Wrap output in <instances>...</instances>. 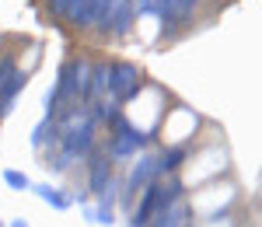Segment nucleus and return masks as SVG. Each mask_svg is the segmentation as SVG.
Instances as JSON below:
<instances>
[{"label":"nucleus","instance_id":"f257e3e1","mask_svg":"<svg viewBox=\"0 0 262 227\" xmlns=\"http://www.w3.org/2000/svg\"><path fill=\"white\" fill-rule=\"evenodd\" d=\"M143 91V70L129 60H112L108 63V87L105 95H112L119 105L133 102L137 95Z\"/></svg>","mask_w":262,"mask_h":227},{"label":"nucleus","instance_id":"f03ea898","mask_svg":"<svg viewBox=\"0 0 262 227\" xmlns=\"http://www.w3.org/2000/svg\"><path fill=\"white\" fill-rule=\"evenodd\" d=\"M154 178H161V175H158V154H140L137 165L129 168V178H126V186H122V192H119L122 207H129L133 196H140V189L150 186Z\"/></svg>","mask_w":262,"mask_h":227},{"label":"nucleus","instance_id":"7ed1b4c3","mask_svg":"<svg viewBox=\"0 0 262 227\" xmlns=\"http://www.w3.org/2000/svg\"><path fill=\"white\" fill-rule=\"evenodd\" d=\"M84 161H88V189L95 192V199H101V192H105L108 182L116 178V168H112L116 161H108L105 154H98V150H91Z\"/></svg>","mask_w":262,"mask_h":227},{"label":"nucleus","instance_id":"20e7f679","mask_svg":"<svg viewBox=\"0 0 262 227\" xmlns=\"http://www.w3.org/2000/svg\"><path fill=\"white\" fill-rule=\"evenodd\" d=\"M137 18H140V14H137V4H133V0H116L112 11H108V21H105V32L116 35V39H122V35L133 32Z\"/></svg>","mask_w":262,"mask_h":227},{"label":"nucleus","instance_id":"39448f33","mask_svg":"<svg viewBox=\"0 0 262 227\" xmlns=\"http://www.w3.org/2000/svg\"><path fill=\"white\" fill-rule=\"evenodd\" d=\"M25 84H28V70H11L7 74V81L0 84V116H11L14 112V102H18V95L25 91Z\"/></svg>","mask_w":262,"mask_h":227},{"label":"nucleus","instance_id":"423d86ee","mask_svg":"<svg viewBox=\"0 0 262 227\" xmlns=\"http://www.w3.org/2000/svg\"><path fill=\"white\" fill-rule=\"evenodd\" d=\"M32 192L39 196L42 203H49L53 210H60V213L74 207V196H67V189H56V186H49V182H39V186L32 182Z\"/></svg>","mask_w":262,"mask_h":227},{"label":"nucleus","instance_id":"0eeeda50","mask_svg":"<svg viewBox=\"0 0 262 227\" xmlns=\"http://www.w3.org/2000/svg\"><path fill=\"white\" fill-rule=\"evenodd\" d=\"M185 157H189V147L185 144L164 147L161 154H158V175H175V171L185 165Z\"/></svg>","mask_w":262,"mask_h":227},{"label":"nucleus","instance_id":"6e6552de","mask_svg":"<svg viewBox=\"0 0 262 227\" xmlns=\"http://www.w3.org/2000/svg\"><path fill=\"white\" fill-rule=\"evenodd\" d=\"M81 213H84V220L95 224V227H112L116 224V207H112V203H98V207L81 203Z\"/></svg>","mask_w":262,"mask_h":227},{"label":"nucleus","instance_id":"1a4fd4ad","mask_svg":"<svg viewBox=\"0 0 262 227\" xmlns=\"http://www.w3.org/2000/svg\"><path fill=\"white\" fill-rule=\"evenodd\" d=\"M4 182H7V189H14V192H28V189H32V178H28L25 171H14V168L4 171Z\"/></svg>","mask_w":262,"mask_h":227},{"label":"nucleus","instance_id":"9d476101","mask_svg":"<svg viewBox=\"0 0 262 227\" xmlns=\"http://www.w3.org/2000/svg\"><path fill=\"white\" fill-rule=\"evenodd\" d=\"M112 4H116V0H95V21H91V28L105 32V21H108V11H112Z\"/></svg>","mask_w":262,"mask_h":227},{"label":"nucleus","instance_id":"9b49d317","mask_svg":"<svg viewBox=\"0 0 262 227\" xmlns=\"http://www.w3.org/2000/svg\"><path fill=\"white\" fill-rule=\"evenodd\" d=\"M49 126H53V119L46 116V119H42V123L35 126V129H32V147H35V150H39V147L46 144V137H49Z\"/></svg>","mask_w":262,"mask_h":227},{"label":"nucleus","instance_id":"f8f14e48","mask_svg":"<svg viewBox=\"0 0 262 227\" xmlns=\"http://www.w3.org/2000/svg\"><path fill=\"white\" fill-rule=\"evenodd\" d=\"M11 70H14V60H11V56H4V60H0V84L7 81V74H11Z\"/></svg>","mask_w":262,"mask_h":227},{"label":"nucleus","instance_id":"ddd939ff","mask_svg":"<svg viewBox=\"0 0 262 227\" xmlns=\"http://www.w3.org/2000/svg\"><path fill=\"white\" fill-rule=\"evenodd\" d=\"M133 4H137V14H150V4L154 0H133Z\"/></svg>","mask_w":262,"mask_h":227},{"label":"nucleus","instance_id":"4468645a","mask_svg":"<svg viewBox=\"0 0 262 227\" xmlns=\"http://www.w3.org/2000/svg\"><path fill=\"white\" fill-rule=\"evenodd\" d=\"M7 227H32V224H28L25 217H18V220H11V224H7Z\"/></svg>","mask_w":262,"mask_h":227},{"label":"nucleus","instance_id":"2eb2a0df","mask_svg":"<svg viewBox=\"0 0 262 227\" xmlns=\"http://www.w3.org/2000/svg\"><path fill=\"white\" fill-rule=\"evenodd\" d=\"M171 227H192V224H189V220H182V224H171Z\"/></svg>","mask_w":262,"mask_h":227},{"label":"nucleus","instance_id":"dca6fc26","mask_svg":"<svg viewBox=\"0 0 262 227\" xmlns=\"http://www.w3.org/2000/svg\"><path fill=\"white\" fill-rule=\"evenodd\" d=\"M0 227H7V224H0Z\"/></svg>","mask_w":262,"mask_h":227}]
</instances>
